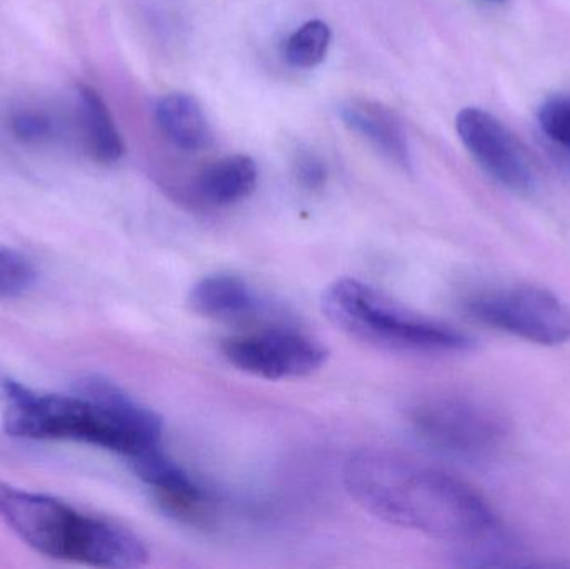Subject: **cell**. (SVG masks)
<instances>
[{"label":"cell","mask_w":570,"mask_h":569,"mask_svg":"<svg viewBox=\"0 0 570 569\" xmlns=\"http://www.w3.org/2000/svg\"><path fill=\"white\" fill-rule=\"evenodd\" d=\"M3 430L20 440L77 441L126 457L157 450L159 414L100 374L77 381L72 396L39 394L10 381Z\"/></svg>","instance_id":"cell-2"},{"label":"cell","mask_w":570,"mask_h":569,"mask_svg":"<svg viewBox=\"0 0 570 569\" xmlns=\"http://www.w3.org/2000/svg\"><path fill=\"white\" fill-rule=\"evenodd\" d=\"M223 353L237 370L267 381L311 376L327 360L321 341L287 326L237 334L224 341Z\"/></svg>","instance_id":"cell-7"},{"label":"cell","mask_w":570,"mask_h":569,"mask_svg":"<svg viewBox=\"0 0 570 569\" xmlns=\"http://www.w3.org/2000/svg\"><path fill=\"white\" fill-rule=\"evenodd\" d=\"M156 120L164 136L186 153H199L213 144V129L196 97L184 92L164 96L156 106Z\"/></svg>","instance_id":"cell-12"},{"label":"cell","mask_w":570,"mask_h":569,"mask_svg":"<svg viewBox=\"0 0 570 569\" xmlns=\"http://www.w3.org/2000/svg\"><path fill=\"white\" fill-rule=\"evenodd\" d=\"M407 420L422 444L452 460H489L504 450L511 436V423L501 410L488 401L458 394L417 401Z\"/></svg>","instance_id":"cell-5"},{"label":"cell","mask_w":570,"mask_h":569,"mask_svg":"<svg viewBox=\"0 0 570 569\" xmlns=\"http://www.w3.org/2000/svg\"><path fill=\"white\" fill-rule=\"evenodd\" d=\"M259 180L256 160L246 154L227 156L200 173L197 194L204 203L216 207L233 206L247 199Z\"/></svg>","instance_id":"cell-13"},{"label":"cell","mask_w":570,"mask_h":569,"mask_svg":"<svg viewBox=\"0 0 570 569\" xmlns=\"http://www.w3.org/2000/svg\"><path fill=\"white\" fill-rule=\"evenodd\" d=\"M295 176L304 189L318 190L327 180V169L315 154L302 153L295 160Z\"/></svg>","instance_id":"cell-19"},{"label":"cell","mask_w":570,"mask_h":569,"mask_svg":"<svg viewBox=\"0 0 570 569\" xmlns=\"http://www.w3.org/2000/svg\"><path fill=\"white\" fill-rule=\"evenodd\" d=\"M36 279V267L23 254L0 247V300L27 293Z\"/></svg>","instance_id":"cell-16"},{"label":"cell","mask_w":570,"mask_h":569,"mask_svg":"<svg viewBox=\"0 0 570 569\" xmlns=\"http://www.w3.org/2000/svg\"><path fill=\"white\" fill-rule=\"evenodd\" d=\"M341 117L348 129L367 140L385 159L401 169H411L407 133L394 110L375 100L352 99L341 107Z\"/></svg>","instance_id":"cell-10"},{"label":"cell","mask_w":570,"mask_h":569,"mask_svg":"<svg viewBox=\"0 0 570 569\" xmlns=\"http://www.w3.org/2000/svg\"><path fill=\"white\" fill-rule=\"evenodd\" d=\"M10 127H12L13 136L27 144L40 143L52 133L50 120L43 114L30 112V110L16 114Z\"/></svg>","instance_id":"cell-18"},{"label":"cell","mask_w":570,"mask_h":569,"mask_svg":"<svg viewBox=\"0 0 570 569\" xmlns=\"http://www.w3.org/2000/svg\"><path fill=\"white\" fill-rule=\"evenodd\" d=\"M194 313L217 321H246L263 310L254 287L234 274H209L189 291Z\"/></svg>","instance_id":"cell-11"},{"label":"cell","mask_w":570,"mask_h":569,"mask_svg":"<svg viewBox=\"0 0 570 569\" xmlns=\"http://www.w3.org/2000/svg\"><path fill=\"white\" fill-rule=\"evenodd\" d=\"M10 377H7L6 374L0 373V398L6 400L7 391H9Z\"/></svg>","instance_id":"cell-20"},{"label":"cell","mask_w":570,"mask_h":569,"mask_svg":"<svg viewBox=\"0 0 570 569\" xmlns=\"http://www.w3.org/2000/svg\"><path fill=\"white\" fill-rule=\"evenodd\" d=\"M77 107L83 143L90 156L100 164L117 163L124 156L126 146L102 97L92 87L80 86L77 89Z\"/></svg>","instance_id":"cell-14"},{"label":"cell","mask_w":570,"mask_h":569,"mask_svg":"<svg viewBox=\"0 0 570 569\" xmlns=\"http://www.w3.org/2000/svg\"><path fill=\"white\" fill-rule=\"evenodd\" d=\"M331 40V27L324 20H308L285 40V60L295 69H314L327 56Z\"/></svg>","instance_id":"cell-15"},{"label":"cell","mask_w":570,"mask_h":569,"mask_svg":"<svg viewBox=\"0 0 570 569\" xmlns=\"http://www.w3.org/2000/svg\"><path fill=\"white\" fill-rule=\"evenodd\" d=\"M455 127L465 149L492 179L514 193L534 187L528 153L501 120L478 107H465L458 114Z\"/></svg>","instance_id":"cell-8"},{"label":"cell","mask_w":570,"mask_h":569,"mask_svg":"<svg viewBox=\"0 0 570 569\" xmlns=\"http://www.w3.org/2000/svg\"><path fill=\"white\" fill-rule=\"evenodd\" d=\"M542 134L561 149L570 153V96L546 100L538 112Z\"/></svg>","instance_id":"cell-17"},{"label":"cell","mask_w":570,"mask_h":569,"mask_svg":"<svg viewBox=\"0 0 570 569\" xmlns=\"http://www.w3.org/2000/svg\"><path fill=\"white\" fill-rule=\"evenodd\" d=\"M321 306L342 333L389 353L448 356L468 353L474 346V340L458 327L415 313L352 277L328 284Z\"/></svg>","instance_id":"cell-4"},{"label":"cell","mask_w":570,"mask_h":569,"mask_svg":"<svg viewBox=\"0 0 570 569\" xmlns=\"http://www.w3.org/2000/svg\"><path fill=\"white\" fill-rule=\"evenodd\" d=\"M472 320L539 346L570 343V306L534 284H504L471 294L464 303Z\"/></svg>","instance_id":"cell-6"},{"label":"cell","mask_w":570,"mask_h":569,"mask_svg":"<svg viewBox=\"0 0 570 569\" xmlns=\"http://www.w3.org/2000/svg\"><path fill=\"white\" fill-rule=\"evenodd\" d=\"M0 520L36 553L97 568H139L149 551L132 531L0 481Z\"/></svg>","instance_id":"cell-3"},{"label":"cell","mask_w":570,"mask_h":569,"mask_svg":"<svg viewBox=\"0 0 570 569\" xmlns=\"http://www.w3.org/2000/svg\"><path fill=\"white\" fill-rule=\"evenodd\" d=\"M134 473L153 491L167 514L190 524L206 523L213 511L207 491L163 453V448L129 460Z\"/></svg>","instance_id":"cell-9"},{"label":"cell","mask_w":570,"mask_h":569,"mask_svg":"<svg viewBox=\"0 0 570 569\" xmlns=\"http://www.w3.org/2000/svg\"><path fill=\"white\" fill-rule=\"evenodd\" d=\"M352 500L377 520L454 543L471 567H494L511 534L489 501L452 474L394 451L362 450L344 467Z\"/></svg>","instance_id":"cell-1"}]
</instances>
